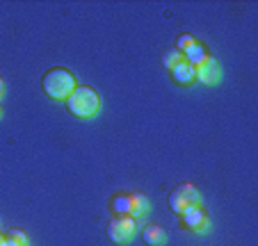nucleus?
Instances as JSON below:
<instances>
[{"instance_id":"nucleus-1","label":"nucleus","mask_w":258,"mask_h":246,"mask_svg":"<svg viewBox=\"0 0 258 246\" xmlns=\"http://www.w3.org/2000/svg\"><path fill=\"white\" fill-rule=\"evenodd\" d=\"M41 87H44L46 96H50L53 101H67L78 85H76V75L71 71H67L62 66H55L44 73Z\"/></svg>"},{"instance_id":"nucleus-10","label":"nucleus","mask_w":258,"mask_h":246,"mask_svg":"<svg viewBox=\"0 0 258 246\" xmlns=\"http://www.w3.org/2000/svg\"><path fill=\"white\" fill-rule=\"evenodd\" d=\"M183 55H185V62L192 64V66H197V64H199L204 57H208V53H206V46L201 44V41H197V44L192 46L190 50H185Z\"/></svg>"},{"instance_id":"nucleus-2","label":"nucleus","mask_w":258,"mask_h":246,"mask_svg":"<svg viewBox=\"0 0 258 246\" xmlns=\"http://www.w3.org/2000/svg\"><path fill=\"white\" fill-rule=\"evenodd\" d=\"M64 103H67V110L73 116H78V119H94L98 114V110H101L98 92L92 87H85V85H78Z\"/></svg>"},{"instance_id":"nucleus-6","label":"nucleus","mask_w":258,"mask_h":246,"mask_svg":"<svg viewBox=\"0 0 258 246\" xmlns=\"http://www.w3.org/2000/svg\"><path fill=\"white\" fill-rule=\"evenodd\" d=\"M180 217H183V226H185L187 230H192V232H204V230H208V226H210L208 212L204 210L201 203L199 205H195V208L185 210Z\"/></svg>"},{"instance_id":"nucleus-15","label":"nucleus","mask_w":258,"mask_h":246,"mask_svg":"<svg viewBox=\"0 0 258 246\" xmlns=\"http://www.w3.org/2000/svg\"><path fill=\"white\" fill-rule=\"evenodd\" d=\"M3 246H19V244H16V241H14V239H10V237H7V235H5V244H3Z\"/></svg>"},{"instance_id":"nucleus-17","label":"nucleus","mask_w":258,"mask_h":246,"mask_svg":"<svg viewBox=\"0 0 258 246\" xmlns=\"http://www.w3.org/2000/svg\"><path fill=\"white\" fill-rule=\"evenodd\" d=\"M5 244V235H3V232H0V246Z\"/></svg>"},{"instance_id":"nucleus-13","label":"nucleus","mask_w":258,"mask_h":246,"mask_svg":"<svg viewBox=\"0 0 258 246\" xmlns=\"http://www.w3.org/2000/svg\"><path fill=\"white\" fill-rule=\"evenodd\" d=\"M112 208L117 210L119 214H128V194H117L112 198Z\"/></svg>"},{"instance_id":"nucleus-8","label":"nucleus","mask_w":258,"mask_h":246,"mask_svg":"<svg viewBox=\"0 0 258 246\" xmlns=\"http://www.w3.org/2000/svg\"><path fill=\"white\" fill-rule=\"evenodd\" d=\"M171 77H174V82H178V85H192V80H195V66L183 59L180 64H176V66L171 68Z\"/></svg>"},{"instance_id":"nucleus-5","label":"nucleus","mask_w":258,"mask_h":246,"mask_svg":"<svg viewBox=\"0 0 258 246\" xmlns=\"http://www.w3.org/2000/svg\"><path fill=\"white\" fill-rule=\"evenodd\" d=\"M195 77L199 82H204V85H217L222 80V64L208 55L195 66Z\"/></svg>"},{"instance_id":"nucleus-9","label":"nucleus","mask_w":258,"mask_h":246,"mask_svg":"<svg viewBox=\"0 0 258 246\" xmlns=\"http://www.w3.org/2000/svg\"><path fill=\"white\" fill-rule=\"evenodd\" d=\"M142 237H144V241L149 246H162L167 241V232L165 228L156 226V223H151V226H146L144 232H142Z\"/></svg>"},{"instance_id":"nucleus-3","label":"nucleus","mask_w":258,"mask_h":246,"mask_svg":"<svg viewBox=\"0 0 258 246\" xmlns=\"http://www.w3.org/2000/svg\"><path fill=\"white\" fill-rule=\"evenodd\" d=\"M199 203H201V194L192 183H180L178 187H174V192L169 194V208L174 210L176 214H183L185 210L195 208Z\"/></svg>"},{"instance_id":"nucleus-7","label":"nucleus","mask_w":258,"mask_h":246,"mask_svg":"<svg viewBox=\"0 0 258 246\" xmlns=\"http://www.w3.org/2000/svg\"><path fill=\"white\" fill-rule=\"evenodd\" d=\"M149 210H151V203H149V198H146L144 194H140V192L128 194V217H133L137 221V219L144 217Z\"/></svg>"},{"instance_id":"nucleus-14","label":"nucleus","mask_w":258,"mask_h":246,"mask_svg":"<svg viewBox=\"0 0 258 246\" xmlns=\"http://www.w3.org/2000/svg\"><path fill=\"white\" fill-rule=\"evenodd\" d=\"M7 237H10V239H14L19 246H28V235H25L21 228H12V230L7 232Z\"/></svg>"},{"instance_id":"nucleus-18","label":"nucleus","mask_w":258,"mask_h":246,"mask_svg":"<svg viewBox=\"0 0 258 246\" xmlns=\"http://www.w3.org/2000/svg\"><path fill=\"white\" fill-rule=\"evenodd\" d=\"M0 116H3V107H0Z\"/></svg>"},{"instance_id":"nucleus-16","label":"nucleus","mask_w":258,"mask_h":246,"mask_svg":"<svg viewBox=\"0 0 258 246\" xmlns=\"http://www.w3.org/2000/svg\"><path fill=\"white\" fill-rule=\"evenodd\" d=\"M3 94H5V80L0 77V98H3Z\"/></svg>"},{"instance_id":"nucleus-11","label":"nucleus","mask_w":258,"mask_h":246,"mask_svg":"<svg viewBox=\"0 0 258 246\" xmlns=\"http://www.w3.org/2000/svg\"><path fill=\"white\" fill-rule=\"evenodd\" d=\"M183 59H185V55L180 53V50H176V48H169V50H165V55H162V64H165L167 68H174L176 64H180L183 62Z\"/></svg>"},{"instance_id":"nucleus-4","label":"nucleus","mask_w":258,"mask_h":246,"mask_svg":"<svg viewBox=\"0 0 258 246\" xmlns=\"http://www.w3.org/2000/svg\"><path fill=\"white\" fill-rule=\"evenodd\" d=\"M135 228H137L135 219L128 217V214H119V217H114L112 221L107 223V237L121 244V241H128L135 235Z\"/></svg>"},{"instance_id":"nucleus-12","label":"nucleus","mask_w":258,"mask_h":246,"mask_svg":"<svg viewBox=\"0 0 258 246\" xmlns=\"http://www.w3.org/2000/svg\"><path fill=\"white\" fill-rule=\"evenodd\" d=\"M195 44H197V39L192 37V34H180V37L176 39V50L185 53V50H190Z\"/></svg>"}]
</instances>
